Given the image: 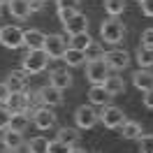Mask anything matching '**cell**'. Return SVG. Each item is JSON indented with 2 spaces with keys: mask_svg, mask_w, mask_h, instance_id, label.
<instances>
[{
  "mask_svg": "<svg viewBox=\"0 0 153 153\" xmlns=\"http://www.w3.org/2000/svg\"><path fill=\"white\" fill-rule=\"evenodd\" d=\"M100 37L105 39V42H109V44H121L123 37H125V26L118 19L109 16V19L102 21V26H100Z\"/></svg>",
  "mask_w": 153,
  "mask_h": 153,
  "instance_id": "obj_1",
  "label": "cell"
},
{
  "mask_svg": "<svg viewBox=\"0 0 153 153\" xmlns=\"http://www.w3.org/2000/svg\"><path fill=\"white\" fill-rule=\"evenodd\" d=\"M109 65L105 63V58H95V60H86V79L97 86V84H105V79L109 76Z\"/></svg>",
  "mask_w": 153,
  "mask_h": 153,
  "instance_id": "obj_2",
  "label": "cell"
},
{
  "mask_svg": "<svg viewBox=\"0 0 153 153\" xmlns=\"http://www.w3.org/2000/svg\"><path fill=\"white\" fill-rule=\"evenodd\" d=\"M47 63H49V56L39 49V51H28L23 63H21V70L28 72V74H39L42 70H47Z\"/></svg>",
  "mask_w": 153,
  "mask_h": 153,
  "instance_id": "obj_3",
  "label": "cell"
},
{
  "mask_svg": "<svg viewBox=\"0 0 153 153\" xmlns=\"http://www.w3.org/2000/svg\"><path fill=\"white\" fill-rule=\"evenodd\" d=\"M97 121H100V114L95 111L93 105H84L74 111V123L79 130H91V128L97 125Z\"/></svg>",
  "mask_w": 153,
  "mask_h": 153,
  "instance_id": "obj_4",
  "label": "cell"
},
{
  "mask_svg": "<svg viewBox=\"0 0 153 153\" xmlns=\"http://www.w3.org/2000/svg\"><path fill=\"white\" fill-rule=\"evenodd\" d=\"M102 58H105V63L109 65L111 72H121V70H125V67L130 65V53L123 51V49H111Z\"/></svg>",
  "mask_w": 153,
  "mask_h": 153,
  "instance_id": "obj_5",
  "label": "cell"
},
{
  "mask_svg": "<svg viewBox=\"0 0 153 153\" xmlns=\"http://www.w3.org/2000/svg\"><path fill=\"white\" fill-rule=\"evenodd\" d=\"M42 51H44L49 58H63V56H65V51H67L65 37H63V35H47Z\"/></svg>",
  "mask_w": 153,
  "mask_h": 153,
  "instance_id": "obj_6",
  "label": "cell"
},
{
  "mask_svg": "<svg viewBox=\"0 0 153 153\" xmlns=\"http://www.w3.org/2000/svg\"><path fill=\"white\" fill-rule=\"evenodd\" d=\"M100 121H102V125H105V128L116 130V128H121V125L125 123V114H123V109L107 105L105 109H102V114H100Z\"/></svg>",
  "mask_w": 153,
  "mask_h": 153,
  "instance_id": "obj_7",
  "label": "cell"
},
{
  "mask_svg": "<svg viewBox=\"0 0 153 153\" xmlns=\"http://www.w3.org/2000/svg\"><path fill=\"white\" fill-rule=\"evenodd\" d=\"M0 42L7 49H19L23 44V30L19 26H5V28H0Z\"/></svg>",
  "mask_w": 153,
  "mask_h": 153,
  "instance_id": "obj_8",
  "label": "cell"
},
{
  "mask_svg": "<svg viewBox=\"0 0 153 153\" xmlns=\"http://www.w3.org/2000/svg\"><path fill=\"white\" fill-rule=\"evenodd\" d=\"M33 123L37 125V130H51L56 125V114L51 111V107H39L33 114Z\"/></svg>",
  "mask_w": 153,
  "mask_h": 153,
  "instance_id": "obj_9",
  "label": "cell"
},
{
  "mask_svg": "<svg viewBox=\"0 0 153 153\" xmlns=\"http://www.w3.org/2000/svg\"><path fill=\"white\" fill-rule=\"evenodd\" d=\"M28 105H30V93L21 91V93H10L5 107L10 109L12 114H19V111H28Z\"/></svg>",
  "mask_w": 153,
  "mask_h": 153,
  "instance_id": "obj_10",
  "label": "cell"
},
{
  "mask_svg": "<svg viewBox=\"0 0 153 153\" xmlns=\"http://www.w3.org/2000/svg\"><path fill=\"white\" fill-rule=\"evenodd\" d=\"M7 88H10V93H21V91H26L28 88V72H23V70H12L10 74H7Z\"/></svg>",
  "mask_w": 153,
  "mask_h": 153,
  "instance_id": "obj_11",
  "label": "cell"
},
{
  "mask_svg": "<svg viewBox=\"0 0 153 153\" xmlns=\"http://www.w3.org/2000/svg\"><path fill=\"white\" fill-rule=\"evenodd\" d=\"M65 33L70 35V37H74V35H79V33H88V19H86V14L76 12L74 16L65 23Z\"/></svg>",
  "mask_w": 153,
  "mask_h": 153,
  "instance_id": "obj_12",
  "label": "cell"
},
{
  "mask_svg": "<svg viewBox=\"0 0 153 153\" xmlns=\"http://www.w3.org/2000/svg\"><path fill=\"white\" fill-rule=\"evenodd\" d=\"M44 39H47V35L37 28L23 30V44L28 47V51H39V49L44 47Z\"/></svg>",
  "mask_w": 153,
  "mask_h": 153,
  "instance_id": "obj_13",
  "label": "cell"
},
{
  "mask_svg": "<svg viewBox=\"0 0 153 153\" xmlns=\"http://www.w3.org/2000/svg\"><path fill=\"white\" fill-rule=\"evenodd\" d=\"M37 93H39V97H42V105L44 107H58L60 102H63V91L53 88L51 84L44 86V88H39Z\"/></svg>",
  "mask_w": 153,
  "mask_h": 153,
  "instance_id": "obj_14",
  "label": "cell"
},
{
  "mask_svg": "<svg viewBox=\"0 0 153 153\" xmlns=\"http://www.w3.org/2000/svg\"><path fill=\"white\" fill-rule=\"evenodd\" d=\"M88 100H91V105H93V107H107V105H109V100H111V95L107 93V88L102 86V84H97V86H91V91H88Z\"/></svg>",
  "mask_w": 153,
  "mask_h": 153,
  "instance_id": "obj_15",
  "label": "cell"
},
{
  "mask_svg": "<svg viewBox=\"0 0 153 153\" xmlns=\"http://www.w3.org/2000/svg\"><path fill=\"white\" fill-rule=\"evenodd\" d=\"M49 84L53 88H58V91H65V88L72 86V74L67 70H53L49 74Z\"/></svg>",
  "mask_w": 153,
  "mask_h": 153,
  "instance_id": "obj_16",
  "label": "cell"
},
{
  "mask_svg": "<svg viewBox=\"0 0 153 153\" xmlns=\"http://www.w3.org/2000/svg\"><path fill=\"white\" fill-rule=\"evenodd\" d=\"M102 86L107 88V93L114 97V95H123L125 93V81H123V76H118L116 72H109V76L105 79V84Z\"/></svg>",
  "mask_w": 153,
  "mask_h": 153,
  "instance_id": "obj_17",
  "label": "cell"
},
{
  "mask_svg": "<svg viewBox=\"0 0 153 153\" xmlns=\"http://www.w3.org/2000/svg\"><path fill=\"white\" fill-rule=\"evenodd\" d=\"M132 86L139 88L142 93L151 91V88H153V74H151V70H139V72H134V74H132Z\"/></svg>",
  "mask_w": 153,
  "mask_h": 153,
  "instance_id": "obj_18",
  "label": "cell"
},
{
  "mask_svg": "<svg viewBox=\"0 0 153 153\" xmlns=\"http://www.w3.org/2000/svg\"><path fill=\"white\" fill-rule=\"evenodd\" d=\"M79 128H60L58 130V142L60 144H65L67 149H72V146H76L79 144V132H76Z\"/></svg>",
  "mask_w": 153,
  "mask_h": 153,
  "instance_id": "obj_19",
  "label": "cell"
},
{
  "mask_svg": "<svg viewBox=\"0 0 153 153\" xmlns=\"http://www.w3.org/2000/svg\"><path fill=\"white\" fill-rule=\"evenodd\" d=\"M10 14L14 16V19H26V16H30V5L28 0H10Z\"/></svg>",
  "mask_w": 153,
  "mask_h": 153,
  "instance_id": "obj_20",
  "label": "cell"
},
{
  "mask_svg": "<svg viewBox=\"0 0 153 153\" xmlns=\"http://www.w3.org/2000/svg\"><path fill=\"white\" fill-rule=\"evenodd\" d=\"M2 146H7V149H14V151H19L21 146H23V132H14V130H2Z\"/></svg>",
  "mask_w": 153,
  "mask_h": 153,
  "instance_id": "obj_21",
  "label": "cell"
},
{
  "mask_svg": "<svg viewBox=\"0 0 153 153\" xmlns=\"http://www.w3.org/2000/svg\"><path fill=\"white\" fill-rule=\"evenodd\" d=\"M30 118H33V116H30L28 111H19V114H12L10 130H14V132H26V128L30 125Z\"/></svg>",
  "mask_w": 153,
  "mask_h": 153,
  "instance_id": "obj_22",
  "label": "cell"
},
{
  "mask_svg": "<svg viewBox=\"0 0 153 153\" xmlns=\"http://www.w3.org/2000/svg\"><path fill=\"white\" fill-rule=\"evenodd\" d=\"M121 134H123V139H139L144 134V130L137 121H125V123L121 125Z\"/></svg>",
  "mask_w": 153,
  "mask_h": 153,
  "instance_id": "obj_23",
  "label": "cell"
},
{
  "mask_svg": "<svg viewBox=\"0 0 153 153\" xmlns=\"http://www.w3.org/2000/svg\"><path fill=\"white\" fill-rule=\"evenodd\" d=\"M137 63L144 70H151L153 67V49L151 47H139L137 49Z\"/></svg>",
  "mask_w": 153,
  "mask_h": 153,
  "instance_id": "obj_24",
  "label": "cell"
},
{
  "mask_svg": "<svg viewBox=\"0 0 153 153\" xmlns=\"http://www.w3.org/2000/svg\"><path fill=\"white\" fill-rule=\"evenodd\" d=\"M65 63L67 65H72V67H76V65H84L86 63V56H84V51H79V49H74V47H70L65 51Z\"/></svg>",
  "mask_w": 153,
  "mask_h": 153,
  "instance_id": "obj_25",
  "label": "cell"
},
{
  "mask_svg": "<svg viewBox=\"0 0 153 153\" xmlns=\"http://www.w3.org/2000/svg\"><path fill=\"white\" fill-rule=\"evenodd\" d=\"M28 153H49V142L44 137H33L28 144H26Z\"/></svg>",
  "mask_w": 153,
  "mask_h": 153,
  "instance_id": "obj_26",
  "label": "cell"
},
{
  "mask_svg": "<svg viewBox=\"0 0 153 153\" xmlns=\"http://www.w3.org/2000/svg\"><path fill=\"white\" fill-rule=\"evenodd\" d=\"M125 5H128V2H125V0H105V10H107V14H109V16H118V14H123L125 12Z\"/></svg>",
  "mask_w": 153,
  "mask_h": 153,
  "instance_id": "obj_27",
  "label": "cell"
},
{
  "mask_svg": "<svg viewBox=\"0 0 153 153\" xmlns=\"http://www.w3.org/2000/svg\"><path fill=\"white\" fill-rule=\"evenodd\" d=\"M84 56H86V60H95V58H102L105 56V51H102V44L100 42H91L86 49H84Z\"/></svg>",
  "mask_w": 153,
  "mask_h": 153,
  "instance_id": "obj_28",
  "label": "cell"
},
{
  "mask_svg": "<svg viewBox=\"0 0 153 153\" xmlns=\"http://www.w3.org/2000/svg\"><path fill=\"white\" fill-rule=\"evenodd\" d=\"M91 42H93V39H91V35H88V33H79V35H74V37H72V47L79 49V51H84Z\"/></svg>",
  "mask_w": 153,
  "mask_h": 153,
  "instance_id": "obj_29",
  "label": "cell"
},
{
  "mask_svg": "<svg viewBox=\"0 0 153 153\" xmlns=\"http://www.w3.org/2000/svg\"><path fill=\"white\" fill-rule=\"evenodd\" d=\"M137 142H139V153H153V134H142Z\"/></svg>",
  "mask_w": 153,
  "mask_h": 153,
  "instance_id": "obj_30",
  "label": "cell"
},
{
  "mask_svg": "<svg viewBox=\"0 0 153 153\" xmlns=\"http://www.w3.org/2000/svg\"><path fill=\"white\" fill-rule=\"evenodd\" d=\"M10 121H12V111L7 107H0V130H7Z\"/></svg>",
  "mask_w": 153,
  "mask_h": 153,
  "instance_id": "obj_31",
  "label": "cell"
},
{
  "mask_svg": "<svg viewBox=\"0 0 153 153\" xmlns=\"http://www.w3.org/2000/svg\"><path fill=\"white\" fill-rule=\"evenodd\" d=\"M58 10H79V2L81 0H56Z\"/></svg>",
  "mask_w": 153,
  "mask_h": 153,
  "instance_id": "obj_32",
  "label": "cell"
},
{
  "mask_svg": "<svg viewBox=\"0 0 153 153\" xmlns=\"http://www.w3.org/2000/svg\"><path fill=\"white\" fill-rule=\"evenodd\" d=\"M70 149H67L65 144H60L58 139H53V142H49V153H67Z\"/></svg>",
  "mask_w": 153,
  "mask_h": 153,
  "instance_id": "obj_33",
  "label": "cell"
},
{
  "mask_svg": "<svg viewBox=\"0 0 153 153\" xmlns=\"http://www.w3.org/2000/svg\"><path fill=\"white\" fill-rule=\"evenodd\" d=\"M142 47H151L153 49V28H146L142 33Z\"/></svg>",
  "mask_w": 153,
  "mask_h": 153,
  "instance_id": "obj_34",
  "label": "cell"
},
{
  "mask_svg": "<svg viewBox=\"0 0 153 153\" xmlns=\"http://www.w3.org/2000/svg\"><path fill=\"white\" fill-rule=\"evenodd\" d=\"M76 12H79V10H58V19L63 21V23H67V21L76 14Z\"/></svg>",
  "mask_w": 153,
  "mask_h": 153,
  "instance_id": "obj_35",
  "label": "cell"
},
{
  "mask_svg": "<svg viewBox=\"0 0 153 153\" xmlns=\"http://www.w3.org/2000/svg\"><path fill=\"white\" fill-rule=\"evenodd\" d=\"M7 97H10V88H7V84H0V105L2 107L7 102Z\"/></svg>",
  "mask_w": 153,
  "mask_h": 153,
  "instance_id": "obj_36",
  "label": "cell"
},
{
  "mask_svg": "<svg viewBox=\"0 0 153 153\" xmlns=\"http://www.w3.org/2000/svg\"><path fill=\"white\" fill-rule=\"evenodd\" d=\"M142 12L146 16H153V0H144L142 2Z\"/></svg>",
  "mask_w": 153,
  "mask_h": 153,
  "instance_id": "obj_37",
  "label": "cell"
},
{
  "mask_svg": "<svg viewBox=\"0 0 153 153\" xmlns=\"http://www.w3.org/2000/svg\"><path fill=\"white\" fill-rule=\"evenodd\" d=\"M144 107H146V109H153V88L144 93Z\"/></svg>",
  "mask_w": 153,
  "mask_h": 153,
  "instance_id": "obj_38",
  "label": "cell"
},
{
  "mask_svg": "<svg viewBox=\"0 0 153 153\" xmlns=\"http://www.w3.org/2000/svg\"><path fill=\"white\" fill-rule=\"evenodd\" d=\"M28 5H30V14H33V12H39V10H42V5H44V2H42V0H28Z\"/></svg>",
  "mask_w": 153,
  "mask_h": 153,
  "instance_id": "obj_39",
  "label": "cell"
},
{
  "mask_svg": "<svg viewBox=\"0 0 153 153\" xmlns=\"http://www.w3.org/2000/svg\"><path fill=\"white\" fill-rule=\"evenodd\" d=\"M67 153H88V151H84V149H76V146H72Z\"/></svg>",
  "mask_w": 153,
  "mask_h": 153,
  "instance_id": "obj_40",
  "label": "cell"
},
{
  "mask_svg": "<svg viewBox=\"0 0 153 153\" xmlns=\"http://www.w3.org/2000/svg\"><path fill=\"white\" fill-rule=\"evenodd\" d=\"M0 153H19V151H14V149H7V146H2V151Z\"/></svg>",
  "mask_w": 153,
  "mask_h": 153,
  "instance_id": "obj_41",
  "label": "cell"
},
{
  "mask_svg": "<svg viewBox=\"0 0 153 153\" xmlns=\"http://www.w3.org/2000/svg\"><path fill=\"white\" fill-rule=\"evenodd\" d=\"M0 5H10V0H0Z\"/></svg>",
  "mask_w": 153,
  "mask_h": 153,
  "instance_id": "obj_42",
  "label": "cell"
},
{
  "mask_svg": "<svg viewBox=\"0 0 153 153\" xmlns=\"http://www.w3.org/2000/svg\"><path fill=\"white\" fill-rule=\"evenodd\" d=\"M137 2H144V0H137Z\"/></svg>",
  "mask_w": 153,
  "mask_h": 153,
  "instance_id": "obj_43",
  "label": "cell"
},
{
  "mask_svg": "<svg viewBox=\"0 0 153 153\" xmlns=\"http://www.w3.org/2000/svg\"><path fill=\"white\" fill-rule=\"evenodd\" d=\"M42 2H47V0H42Z\"/></svg>",
  "mask_w": 153,
  "mask_h": 153,
  "instance_id": "obj_44",
  "label": "cell"
},
{
  "mask_svg": "<svg viewBox=\"0 0 153 153\" xmlns=\"http://www.w3.org/2000/svg\"><path fill=\"white\" fill-rule=\"evenodd\" d=\"M0 142H2V139H0Z\"/></svg>",
  "mask_w": 153,
  "mask_h": 153,
  "instance_id": "obj_45",
  "label": "cell"
}]
</instances>
